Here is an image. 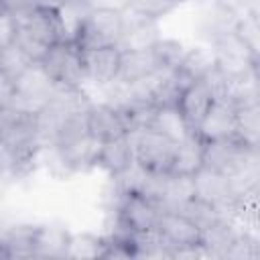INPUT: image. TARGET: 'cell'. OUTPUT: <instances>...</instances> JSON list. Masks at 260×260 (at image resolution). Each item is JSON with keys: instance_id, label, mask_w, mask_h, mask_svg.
Returning a JSON list of instances; mask_svg holds the SVG:
<instances>
[{"instance_id": "obj_40", "label": "cell", "mask_w": 260, "mask_h": 260, "mask_svg": "<svg viewBox=\"0 0 260 260\" xmlns=\"http://www.w3.org/2000/svg\"><path fill=\"white\" fill-rule=\"evenodd\" d=\"M63 2L61 0H32L35 8H47V10H59Z\"/></svg>"}, {"instance_id": "obj_2", "label": "cell", "mask_w": 260, "mask_h": 260, "mask_svg": "<svg viewBox=\"0 0 260 260\" xmlns=\"http://www.w3.org/2000/svg\"><path fill=\"white\" fill-rule=\"evenodd\" d=\"M134 148V162L150 173H171L177 142L156 130H140L128 134Z\"/></svg>"}, {"instance_id": "obj_6", "label": "cell", "mask_w": 260, "mask_h": 260, "mask_svg": "<svg viewBox=\"0 0 260 260\" xmlns=\"http://www.w3.org/2000/svg\"><path fill=\"white\" fill-rule=\"evenodd\" d=\"M256 156H258V148L246 146L238 136H228V138L205 140L203 165L232 177Z\"/></svg>"}, {"instance_id": "obj_41", "label": "cell", "mask_w": 260, "mask_h": 260, "mask_svg": "<svg viewBox=\"0 0 260 260\" xmlns=\"http://www.w3.org/2000/svg\"><path fill=\"white\" fill-rule=\"evenodd\" d=\"M0 258H6V252H4V248H2V244H0Z\"/></svg>"}, {"instance_id": "obj_15", "label": "cell", "mask_w": 260, "mask_h": 260, "mask_svg": "<svg viewBox=\"0 0 260 260\" xmlns=\"http://www.w3.org/2000/svg\"><path fill=\"white\" fill-rule=\"evenodd\" d=\"M134 162V148L128 134H122L118 138L106 140L100 144L98 150V167H102L106 173L120 175Z\"/></svg>"}, {"instance_id": "obj_3", "label": "cell", "mask_w": 260, "mask_h": 260, "mask_svg": "<svg viewBox=\"0 0 260 260\" xmlns=\"http://www.w3.org/2000/svg\"><path fill=\"white\" fill-rule=\"evenodd\" d=\"M120 37H122V12L89 10L71 43L77 45L79 49L118 47Z\"/></svg>"}, {"instance_id": "obj_44", "label": "cell", "mask_w": 260, "mask_h": 260, "mask_svg": "<svg viewBox=\"0 0 260 260\" xmlns=\"http://www.w3.org/2000/svg\"><path fill=\"white\" fill-rule=\"evenodd\" d=\"M183 2H185V0H183ZM191 2H195V0H191ZM197 2H199V0H197Z\"/></svg>"}, {"instance_id": "obj_19", "label": "cell", "mask_w": 260, "mask_h": 260, "mask_svg": "<svg viewBox=\"0 0 260 260\" xmlns=\"http://www.w3.org/2000/svg\"><path fill=\"white\" fill-rule=\"evenodd\" d=\"M71 232L59 223L37 225L35 258H65Z\"/></svg>"}, {"instance_id": "obj_10", "label": "cell", "mask_w": 260, "mask_h": 260, "mask_svg": "<svg viewBox=\"0 0 260 260\" xmlns=\"http://www.w3.org/2000/svg\"><path fill=\"white\" fill-rule=\"evenodd\" d=\"M156 230H158L165 246L171 250V254L177 248L201 244V230L179 211H160Z\"/></svg>"}, {"instance_id": "obj_30", "label": "cell", "mask_w": 260, "mask_h": 260, "mask_svg": "<svg viewBox=\"0 0 260 260\" xmlns=\"http://www.w3.org/2000/svg\"><path fill=\"white\" fill-rule=\"evenodd\" d=\"M30 63H32V59H30L16 43H12V45L0 49V71H2L4 75L12 77V79H16Z\"/></svg>"}, {"instance_id": "obj_9", "label": "cell", "mask_w": 260, "mask_h": 260, "mask_svg": "<svg viewBox=\"0 0 260 260\" xmlns=\"http://www.w3.org/2000/svg\"><path fill=\"white\" fill-rule=\"evenodd\" d=\"M81 63L85 71V81L95 85H108L118 75L120 49L118 47H100V49H79Z\"/></svg>"}, {"instance_id": "obj_12", "label": "cell", "mask_w": 260, "mask_h": 260, "mask_svg": "<svg viewBox=\"0 0 260 260\" xmlns=\"http://www.w3.org/2000/svg\"><path fill=\"white\" fill-rule=\"evenodd\" d=\"M236 112L238 108L230 100H213L201 124L197 126V132L203 136V140L236 136Z\"/></svg>"}, {"instance_id": "obj_37", "label": "cell", "mask_w": 260, "mask_h": 260, "mask_svg": "<svg viewBox=\"0 0 260 260\" xmlns=\"http://www.w3.org/2000/svg\"><path fill=\"white\" fill-rule=\"evenodd\" d=\"M2 8L6 12H10L14 18H20L24 16L26 12H30L35 6H32V0H0Z\"/></svg>"}, {"instance_id": "obj_25", "label": "cell", "mask_w": 260, "mask_h": 260, "mask_svg": "<svg viewBox=\"0 0 260 260\" xmlns=\"http://www.w3.org/2000/svg\"><path fill=\"white\" fill-rule=\"evenodd\" d=\"M236 136L250 148L260 144V104L242 106L236 112Z\"/></svg>"}, {"instance_id": "obj_33", "label": "cell", "mask_w": 260, "mask_h": 260, "mask_svg": "<svg viewBox=\"0 0 260 260\" xmlns=\"http://www.w3.org/2000/svg\"><path fill=\"white\" fill-rule=\"evenodd\" d=\"M199 81H203V85L207 87V91L211 93L213 100H228L230 87H232V79L225 77L217 67H213L209 73H205Z\"/></svg>"}, {"instance_id": "obj_32", "label": "cell", "mask_w": 260, "mask_h": 260, "mask_svg": "<svg viewBox=\"0 0 260 260\" xmlns=\"http://www.w3.org/2000/svg\"><path fill=\"white\" fill-rule=\"evenodd\" d=\"M183 0H130V8L150 16V18H160L165 14H169L171 10H175Z\"/></svg>"}, {"instance_id": "obj_16", "label": "cell", "mask_w": 260, "mask_h": 260, "mask_svg": "<svg viewBox=\"0 0 260 260\" xmlns=\"http://www.w3.org/2000/svg\"><path fill=\"white\" fill-rule=\"evenodd\" d=\"M211 104H213V98L207 91V87L203 85V81H193L179 95L177 108L183 114V118L189 124V128L191 130H197V126L201 124V120L207 114V110H209Z\"/></svg>"}, {"instance_id": "obj_13", "label": "cell", "mask_w": 260, "mask_h": 260, "mask_svg": "<svg viewBox=\"0 0 260 260\" xmlns=\"http://www.w3.org/2000/svg\"><path fill=\"white\" fill-rule=\"evenodd\" d=\"M87 132L98 142H106V140L118 138L122 134H128L120 112L114 106L106 104V102L89 106V110H87Z\"/></svg>"}, {"instance_id": "obj_1", "label": "cell", "mask_w": 260, "mask_h": 260, "mask_svg": "<svg viewBox=\"0 0 260 260\" xmlns=\"http://www.w3.org/2000/svg\"><path fill=\"white\" fill-rule=\"evenodd\" d=\"M55 79L47 73L41 61H32L14 79V95L10 100V106L28 114H39L47 106L51 93L55 91Z\"/></svg>"}, {"instance_id": "obj_17", "label": "cell", "mask_w": 260, "mask_h": 260, "mask_svg": "<svg viewBox=\"0 0 260 260\" xmlns=\"http://www.w3.org/2000/svg\"><path fill=\"white\" fill-rule=\"evenodd\" d=\"M203 150H205L203 136L197 130H191L185 138H181L177 142L171 173H179V175L197 173L203 167Z\"/></svg>"}, {"instance_id": "obj_22", "label": "cell", "mask_w": 260, "mask_h": 260, "mask_svg": "<svg viewBox=\"0 0 260 260\" xmlns=\"http://www.w3.org/2000/svg\"><path fill=\"white\" fill-rule=\"evenodd\" d=\"M209 4L203 8V14H201V30L205 32V37L213 43L215 39L228 35L234 30L236 26V18L238 14L219 6L215 0H207Z\"/></svg>"}, {"instance_id": "obj_42", "label": "cell", "mask_w": 260, "mask_h": 260, "mask_svg": "<svg viewBox=\"0 0 260 260\" xmlns=\"http://www.w3.org/2000/svg\"><path fill=\"white\" fill-rule=\"evenodd\" d=\"M63 4H69V2H81V0H61Z\"/></svg>"}, {"instance_id": "obj_27", "label": "cell", "mask_w": 260, "mask_h": 260, "mask_svg": "<svg viewBox=\"0 0 260 260\" xmlns=\"http://www.w3.org/2000/svg\"><path fill=\"white\" fill-rule=\"evenodd\" d=\"M234 32L240 37V41L258 57L260 55V20L258 10H246L240 12L236 18Z\"/></svg>"}, {"instance_id": "obj_29", "label": "cell", "mask_w": 260, "mask_h": 260, "mask_svg": "<svg viewBox=\"0 0 260 260\" xmlns=\"http://www.w3.org/2000/svg\"><path fill=\"white\" fill-rule=\"evenodd\" d=\"M152 51H154V57H156L160 69H177L187 53V47L177 39L160 37L156 41V45L152 47Z\"/></svg>"}, {"instance_id": "obj_35", "label": "cell", "mask_w": 260, "mask_h": 260, "mask_svg": "<svg viewBox=\"0 0 260 260\" xmlns=\"http://www.w3.org/2000/svg\"><path fill=\"white\" fill-rule=\"evenodd\" d=\"M16 30H18L16 18H14L10 12L2 10V12H0V49H4V47H8V45L14 43Z\"/></svg>"}, {"instance_id": "obj_18", "label": "cell", "mask_w": 260, "mask_h": 260, "mask_svg": "<svg viewBox=\"0 0 260 260\" xmlns=\"http://www.w3.org/2000/svg\"><path fill=\"white\" fill-rule=\"evenodd\" d=\"M160 65L154 57L152 49L142 51H120V65L116 79L122 83H132L136 79H142L154 71H158Z\"/></svg>"}, {"instance_id": "obj_39", "label": "cell", "mask_w": 260, "mask_h": 260, "mask_svg": "<svg viewBox=\"0 0 260 260\" xmlns=\"http://www.w3.org/2000/svg\"><path fill=\"white\" fill-rule=\"evenodd\" d=\"M219 6H223V8H228V10H232V12H236V14H240V12H246V10H256V8H252V2L254 0H215Z\"/></svg>"}, {"instance_id": "obj_7", "label": "cell", "mask_w": 260, "mask_h": 260, "mask_svg": "<svg viewBox=\"0 0 260 260\" xmlns=\"http://www.w3.org/2000/svg\"><path fill=\"white\" fill-rule=\"evenodd\" d=\"M160 37L162 35L156 18H150L130 6L122 12V37L118 43L120 51L152 49Z\"/></svg>"}, {"instance_id": "obj_43", "label": "cell", "mask_w": 260, "mask_h": 260, "mask_svg": "<svg viewBox=\"0 0 260 260\" xmlns=\"http://www.w3.org/2000/svg\"><path fill=\"white\" fill-rule=\"evenodd\" d=\"M2 10H4V8H2V4H0V12H2Z\"/></svg>"}, {"instance_id": "obj_38", "label": "cell", "mask_w": 260, "mask_h": 260, "mask_svg": "<svg viewBox=\"0 0 260 260\" xmlns=\"http://www.w3.org/2000/svg\"><path fill=\"white\" fill-rule=\"evenodd\" d=\"M14 95V79L0 71V108L8 106Z\"/></svg>"}, {"instance_id": "obj_11", "label": "cell", "mask_w": 260, "mask_h": 260, "mask_svg": "<svg viewBox=\"0 0 260 260\" xmlns=\"http://www.w3.org/2000/svg\"><path fill=\"white\" fill-rule=\"evenodd\" d=\"M16 22H18L20 28H24L30 37H35L37 41H41L47 47H51V45H55L59 41H65L63 26H61L59 12L57 10L32 8L24 16L16 18Z\"/></svg>"}, {"instance_id": "obj_34", "label": "cell", "mask_w": 260, "mask_h": 260, "mask_svg": "<svg viewBox=\"0 0 260 260\" xmlns=\"http://www.w3.org/2000/svg\"><path fill=\"white\" fill-rule=\"evenodd\" d=\"M14 43L32 59V61H41L43 57H45V53H47V45H43L41 41H37L35 37H30L24 28H20L18 26V30H16V39H14Z\"/></svg>"}, {"instance_id": "obj_14", "label": "cell", "mask_w": 260, "mask_h": 260, "mask_svg": "<svg viewBox=\"0 0 260 260\" xmlns=\"http://www.w3.org/2000/svg\"><path fill=\"white\" fill-rule=\"evenodd\" d=\"M100 144L102 142H98L95 138L85 134V136H81L73 142H67L63 146H55L53 150L57 152L59 162L63 167H67L69 171H83V169H89V167L98 165Z\"/></svg>"}, {"instance_id": "obj_28", "label": "cell", "mask_w": 260, "mask_h": 260, "mask_svg": "<svg viewBox=\"0 0 260 260\" xmlns=\"http://www.w3.org/2000/svg\"><path fill=\"white\" fill-rule=\"evenodd\" d=\"M179 213H183L187 219H191L201 232H203L205 228H209L211 223L223 219L221 213H219V209H217L215 205H211V203H207V201H203V199H197V197L189 199V201L179 209Z\"/></svg>"}, {"instance_id": "obj_20", "label": "cell", "mask_w": 260, "mask_h": 260, "mask_svg": "<svg viewBox=\"0 0 260 260\" xmlns=\"http://www.w3.org/2000/svg\"><path fill=\"white\" fill-rule=\"evenodd\" d=\"M195 197L193 175L167 173L160 197V211H179L189 199Z\"/></svg>"}, {"instance_id": "obj_8", "label": "cell", "mask_w": 260, "mask_h": 260, "mask_svg": "<svg viewBox=\"0 0 260 260\" xmlns=\"http://www.w3.org/2000/svg\"><path fill=\"white\" fill-rule=\"evenodd\" d=\"M114 217L130 232H146L156 228L160 209L140 193H126L114 211Z\"/></svg>"}, {"instance_id": "obj_36", "label": "cell", "mask_w": 260, "mask_h": 260, "mask_svg": "<svg viewBox=\"0 0 260 260\" xmlns=\"http://www.w3.org/2000/svg\"><path fill=\"white\" fill-rule=\"evenodd\" d=\"M91 10H110V12H124L130 6V0H85Z\"/></svg>"}, {"instance_id": "obj_31", "label": "cell", "mask_w": 260, "mask_h": 260, "mask_svg": "<svg viewBox=\"0 0 260 260\" xmlns=\"http://www.w3.org/2000/svg\"><path fill=\"white\" fill-rule=\"evenodd\" d=\"M260 256V246H258V240L252 238L250 234L246 232H240L236 242L232 244V248L225 252V260H254Z\"/></svg>"}, {"instance_id": "obj_21", "label": "cell", "mask_w": 260, "mask_h": 260, "mask_svg": "<svg viewBox=\"0 0 260 260\" xmlns=\"http://www.w3.org/2000/svg\"><path fill=\"white\" fill-rule=\"evenodd\" d=\"M238 234L240 232L230 219H219L205 228L201 232V246L205 248L207 258H225V252L232 248Z\"/></svg>"}, {"instance_id": "obj_24", "label": "cell", "mask_w": 260, "mask_h": 260, "mask_svg": "<svg viewBox=\"0 0 260 260\" xmlns=\"http://www.w3.org/2000/svg\"><path fill=\"white\" fill-rule=\"evenodd\" d=\"M215 67V51L211 45H199L193 49H187L181 65L177 67V71L189 79V81H199L205 73H209Z\"/></svg>"}, {"instance_id": "obj_26", "label": "cell", "mask_w": 260, "mask_h": 260, "mask_svg": "<svg viewBox=\"0 0 260 260\" xmlns=\"http://www.w3.org/2000/svg\"><path fill=\"white\" fill-rule=\"evenodd\" d=\"M104 244H106L104 236H93L87 232L71 234L65 258L67 260H98V258H102Z\"/></svg>"}, {"instance_id": "obj_4", "label": "cell", "mask_w": 260, "mask_h": 260, "mask_svg": "<svg viewBox=\"0 0 260 260\" xmlns=\"http://www.w3.org/2000/svg\"><path fill=\"white\" fill-rule=\"evenodd\" d=\"M41 65L59 85L69 87H83L85 71L81 63V51L71 41H59L51 45L41 59Z\"/></svg>"}, {"instance_id": "obj_23", "label": "cell", "mask_w": 260, "mask_h": 260, "mask_svg": "<svg viewBox=\"0 0 260 260\" xmlns=\"http://www.w3.org/2000/svg\"><path fill=\"white\" fill-rule=\"evenodd\" d=\"M148 128L173 138L175 142H179L181 138H185L191 132L189 124L185 122V118L177 106H156Z\"/></svg>"}, {"instance_id": "obj_5", "label": "cell", "mask_w": 260, "mask_h": 260, "mask_svg": "<svg viewBox=\"0 0 260 260\" xmlns=\"http://www.w3.org/2000/svg\"><path fill=\"white\" fill-rule=\"evenodd\" d=\"M193 187H195V197L215 205L223 219H228L225 211H230L228 213L230 219L238 215V197L232 189L228 175L203 165L197 173H193Z\"/></svg>"}]
</instances>
